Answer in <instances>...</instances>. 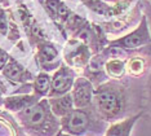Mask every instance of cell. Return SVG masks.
Instances as JSON below:
<instances>
[{
  "instance_id": "obj_1",
  "label": "cell",
  "mask_w": 151,
  "mask_h": 136,
  "mask_svg": "<svg viewBox=\"0 0 151 136\" xmlns=\"http://www.w3.org/2000/svg\"><path fill=\"white\" fill-rule=\"evenodd\" d=\"M128 100L127 87L116 79L102 83L94 89L93 103L104 121H116L122 117L127 110Z\"/></svg>"
},
{
  "instance_id": "obj_2",
  "label": "cell",
  "mask_w": 151,
  "mask_h": 136,
  "mask_svg": "<svg viewBox=\"0 0 151 136\" xmlns=\"http://www.w3.org/2000/svg\"><path fill=\"white\" fill-rule=\"evenodd\" d=\"M57 118L48 100L37 101L18 113L19 123L32 136H54L61 130V122Z\"/></svg>"
},
{
  "instance_id": "obj_3",
  "label": "cell",
  "mask_w": 151,
  "mask_h": 136,
  "mask_svg": "<svg viewBox=\"0 0 151 136\" xmlns=\"http://www.w3.org/2000/svg\"><path fill=\"white\" fill-rule=\"evenodd\" d=\"M88 108H75L73 111L61 118V130L62 132L74 135V136H81L87 132L92 126V122L102 121L99 117L97 119H92L93 114L88 110Z\"/></svg>"
},
{
  "instance_id": "obj_4",
  "label": "cell",
  "mask_w": 151,
  "mask_h": 136,
  "mask_svg": "<svg viewBox=\"0 0 151 136\" xmlns=\"http://www.w3.org/2000/svg\"><path fill=\"white\" fill-rule=\"evenodd\" d=\"M150 43H151V31L149 23H147L146 16H142L138 26L134 30L125 34L124 36H120L118 39L111 40L110 45L123 51H130V49H138V48Z\"/></svg>"
},
{
  "instance_id": "obj_5",
  "label": "cell",
  "mask_w": 151,
  "mask_h": 136,
  "mask_svg": "<svg viewBox=\"0 0 151 136\" xmlns=\"http://www.w3.org/2000/svg\"><path fill=\"white\" fill-rule=\"evenodd\" d=\"M75 79H76L75 71L73 69L67 65H61L52 76V83H50L48 97H57L68 93L70 89L74 87Z\"/></svg>"
},
{
  "instance_id": "obj_6",
  "label": "cell",
  "mask_w": 151,
  "mask_h": 136,
  "mask_svg": "<svg viewBox=\"0 0 151 136\" xmlns=\"http://www.w3.org/2000/svg\"><path fill=\"white\" fill-rule=\"evenodd\" d=\"M71 96L74 100L75 108H88L93 104L94 97V87L91 81L84 76H79L75 79Z\"/></svg>"
},
{
  "instance_id": "obj_7",
  "label": "cell",
  "mask_w": 151,
  "mask_h": 136,
  "mask_svg": "<svg viewBox=\"0 0 151 136\" xmlns=\"http://www.w3.org/2000/svg\"><path fill=\"white\" fill-rule=\"evenodd\" d=\"M36 57L39 65H42L45 70H53L61 66V62L58 61V49L49 41H40Z\"/></svg>"
},
{
  "instance_id": "obj_8",
  "label": "cell",
  "mask_w": 151,
  "mask_h": 136,
  "mask_svg": "<svg viewBox=\"0 0 151 136\" xmlns=\"http://www.w3.org/2000/svg\"><path fill=\"white\" fill-rule=\"evenodd\" d=\"M1 73L4 75V78L14 83H26L32 79L31 73L26 68H23L19 62H17L13 57H9V60L6 62V65L3 68Z\"/></svg>"
},
{
  "instance_id": "obj_9",
  "label": "cell",
  "mask_w": 151,
  "mask_h": 136,
  "mask_svg": "<svg viewBox=\"0 0 151 136\" xmlns=\"http://www.w3.org/2000/svg\"><path fill=\"white\" fill-rule=\"evenodd\" d=\"M65 57L66 61L73 66H84L91 58V52L88 47L81 43H73L71 47L65 49Z\"/></svg>"
},
{
  "instance_id": "obj_10",
  "label": "cell",
  "mask_w": 151,
  "mask_h": 136,
  "mask_svg": "<svg viewBox=\"0 0 151 136\" xmlns=\"http://www.w3.org/2000/svg\"><path fill=\"white\" fill-rule=\"evenodd\" d=\"M141 116H142V113H137L134 116L127 117L124 119L111 123L106 130L105 136H130L133 127L141 118Z\"/></svg>"
},
{
  "instance_id": "obj_11",
  "label": "cell",
  "mask_w": 151,
  "mask_h": 136,
  "mask_svg": "<svg viewBox=\"0 0 151 136\" xmlns=\"http://www.w3.org/2000/svg\"><path fill=\"white\" fill-rule=\"evenodd\" d=\"M49 106L52 109L53 114L58 118H63L65 116H67L70 111L74 110V100L71 96V92L65 93L62 96H57V97H49Z\"/></svg>"
},
{
  "instance_id": "obj_12",
  "label": "cell",
  "mask_w": 151,
  "mask_h": 136,
  "mask_svg": "<svg viewBox=\"0 0 151 136\" xmlns=\"http://www.w3.org/2000/svg\"><path fill=\"white\" fill-rule=\"evenodd\" d=\"M39 99L35 95H19V96H9L4 100V106L12 111H21L26 108L34 105Z\"/></svg>"
},
{
  "instance_id": "obj_13",
  "label": "cell",
  "mask_w": 151,
  "mask_h": 136,
  "mask_svg": "<svg viewBox=\"0 0 151 136\" xmlns=\"http://www.w3.org/2000/svg\"><path fill=\"white\" fill-rule=\"evenodd\" d=\"M50 83H52V76L47 74V73H39L36 75V78L34 79V84H32L34 95L39 100L44 96H48L50 89Z\"/></svg>"
},
{
  "instance_id": "obj_14",
  "label": "cell",
  "mask_w": 151,
  "mask_h": 136,
  "mask_svg": "<svg viewBox=\"0 0 151 136\" xmlns=\"http://www.w3.org/2000/svg\"><path fill=\"white\" fill-rule=\"evenodd\" d=\"M105 71H106V75L110 76L111 79L119 81L127 73L125 62L120 60V58H110L105 64Z\"/></svg>"
},
{
  "instance_id": "obj_15",
  "label": "cell",
  "mask_w": 151,
  "mask_h": 136,
  "mask_svg": "<svg viewBox=\"0 0 151 136\" xmlns=\"http://www.w3.org/2000/svg\"><path fill=\"white\" fill-rule=\"evenodd\" d=\"M127 73L132 76H141L146 70V60L141 56H133L125 64Z\"/></svg>"
},
{
  "instance_id": "obj_16",
  "label": "cell",
  "mask_w": 151,
  "mask_h": 136,
  "mask_svg": "<svg viewBox=\"0 0 151 136\" xmlns=\"http://www.w3.org/2000/svg\"><path fill=\"white\" fill-rule=\"evenodd\" d=\"M85 4H87L89 9H92L99 16L114 17V7L109 5L106 1H102V0H87Z\"/></svg>"
},
{
  "instance_id": "obj_17",
  "label": "cell",
  "mask_w": 151,
  "mask_h": 136,
  "mask_svg": "<svg viewBox=\"0 0 151 136\" xmlns=\"http://www.w3.org/2000/svg\"><path fill=\"white\" fill-rule=\"evenodd\" d=\"M8 29H9L8 18H6V15H5L4 9L0 7V34L6 36L8 35Z\"/></svg>"
},
{
  "instance_id": "obj_18",
  "label": "cell",
  "mask_w": 151,
  "mask_h": 136,
  "mask_svg": "<svg viewBox=\"0 0 151 136\" xmlns=\"http://www.w3.org/2000/svg\"><path fill=\"white\" fill-rule=\"evenodd\" d=\"M9 57H11V56L6 53L4 49H1V48H0V70H3V68L6 65V62H8Z\"/></svg>"
},
{
  "instance_id": "obj_19",
  "label": "cell",
  "mask_w": 151,
  "mask_h": 136,
  "mask_svg": "<svg viewBox=\"0 0 151 136\" xmlns=\"http://www.w3.org/2000/svg\"><path fill=\"white\" fill-rule=\"evenodd\" d=\"M145 9H146L147 23H149V27H150V31H151V3H146V4H145Z\"/></svg>"
},
{
  "instance_id": "obj_20",
  "label": "cell",
  "mask_w": 151,
  "mask_h": 136,
  "mask_svg": "<svg viewBox=\"0 0 151 136\" xmlns=\"http://www.w3.org/2000/svg\"><path fill=\"white\" fill-rule=\"evenodd\" d=\"M147 104H149L150 110H151V83H150V86H149V97H147Z\"/></svg>"
},
{
  "instance_id": "obj_21",
  "label": "cell",
  "mask_w": 151,
  "mask_h": 136,
  "mask_svg": "<svg viewBox=\"0 0 151 136\" xmlns=\"http://www.w3.org/2000/svg\"><path fill=\"white\" fill-rule=\"evenodd\" d=\"M58 136H74V135H70V134H66V132H62V134H58Z\"/></svg>"
},
{
  "instance_id": "obj_22",
  "label": "cell",
  "mask_w": 151,
  "mask_h": 136,
  "mask_svg": "<svg viewBox=\"0 0 151 136\" xmlns=\"http://www.w3.org/2000/svg\"><path fill=\"white\" fill-rule=\"evenodd\" d=\"M56 136H58V134H57V135H56Z\"/></svg>"
},
{
  "instance_id": "obj_23",
  "label": "cell",
  "mask_w": 151,
  "mask_h": 136,
  "mask_svg": "<svg viewBox=\"0 0 151 136\" xmlns=\"http://www.w3.org/2000/svg\"><path fill=\"white\" fill-rule=\"evenodd\" d=\"M150 3H151V0H150Z\"/></svg>"
}]
</instances>
